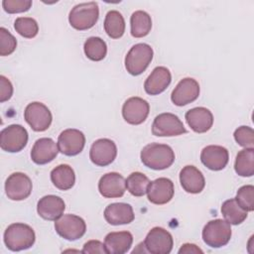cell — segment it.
I'll list each match as a JSON object with an SVG mask.
<instances>
[{
    "instance_id": "obj_18",
    "label": "cell",
    "mask_w": 254,
    "mask_h": 254,
    "mask_svg": "<svg viewBox=\"0 0 254 254\" xmlns=\"http://www.w3.org/2000/svg\"><path fill=\"white\" fill-rule=\"evenodd\" d=\"M228 160V151L222 146L209 145L204 147L200 153L201 163L211 171H220L224 169Z\"/></svg>"
},
{
    "instance_id": "obj_34",
    "label": "cell",
    "mask_w": 254,
    "mask_h": 254,
    "mask_svg": "<svg viewBox=\"0 0 254 254\" xmlns=\"http://www.w3.org/2000/svg\"><path fill=\"white\" fill-rule=\"evenodd\" d=\"M238 204L246 211H253L254 209V187L246 185L241 187L236 193L235 197Z\"/></svg>"
},
{
    "instance_id": "obj_36",
    "label": "cell",
    "mask_w": 254,
    "mask_h": 254,
    "mask_svg": "<svg viewBox=\"0 0 254 254\" xmlns=\"http://www.w3.org/2000/svg\"><path fill=\"white\" fill-rule=\"evenodd\" d=\"M234 139L244 148L254 147V131L249 126H240L234 131Z\"/></svg>"
},
{
    "instance_id": "obj_10",
    "label": "cell",
    "mask_w": 254,
    "mask_h": 254,
    "mask_svg": "<svg viewBox=\"0 0 254 254\" xmlns=\"http://www.w3.org/2000/svg\"><path fill=\"white\" fill-rule=\"evenodd\" d=\"M174 240L172 234L162 227L152 228L144 241L147 252L152 254H168L172 251Z\"/></svg>"
},
{
    "instance_id": "obj_2",
    "label": "cell",
    "mask_w": 254,
    "mask_h": 254,
    "mask_svg": "<svg viewBox=\"0 0 254 254\" xmlns=\"http://www.w3.org/2000/svg\"><path fill=\"white\" fill-rule=\"evenodd\" d=\"M35 232L25 223H12L4 232V243L11 251H21L31 248L35 243Z\"/></svg>"
},
{
    "instance_id": "obj_26",
    "label": "cell",
    "mask_w": 254,
    "mask_h": 254,
    "mask_svg": "<svg viewBox=\"0 0 254 254\" xmlns=\"http://www.w3.org/2000/svg\"><path fill=\"white\" fill-rule=\"evenodd\" d=\"M51 181L54 186L61 190L71 189L75 183V175L68 165H59L51 172Z\"/></svg>"
},
{
    "instance_id": "obj_7",
    "label": "cell",
    "mask_w": 254,
    "mask_h": 254,
    "mask_svg": "<svg viewBox=\"0 0 254 254\" xmlns=\"http://www.w3.org/2000/svg\"><path fill=\"white\" fill-rule=\"evenodd\" d=\"M27 142L28 132L19 124L9 125L0 133V147L3 151L9 153L20 152L27 145Z\"/></svg>"
},
{
    "instance_id": "obj_13",
    "label": "cell",
    "mask_w": 254,
    "mask_h": 254,
    "mask_svg": "<svg viewBox=\"0 0 254 254\" xmlns=\"http://www.w3.org/2000/svg\"><path fill=\"white\" fill-rule=\"evenodd\" d=\"M150 105L141 97H130L122 106V116L124 120L132 125L143 123L149 115Z\"/></svg>"
},
{
    "instance_id": "obj_27",
    "label": "cell",
    "mask_w": 254,
    "mask_h": 254,
    "mask_svg": "<svg viewBox=\"0 0 254 254\" xmlns=\"http://www.w3.org/2000/svg\"><path fill=\"white\" fill-rule=\"evenodd\" d=\"M131 35L135 38H143L147 36L152 28L151 16L142 10L135 11L130 18Z\"/></svg>"
},
{
    "instance_id": "obj_20",
    "label": "cell",
    "mask_w": 254,
    "mask_h": 254,
    "mask_svg": "<svg viewBox=\"0 0 254 254\" xmlns=\"http://www.w3.org/2000/svg\"><path fill=\"white\" fill-rule=\"evenodd\" d=\"M65 204L63 198L58 195H45L38 201V214L46 220H57L64 211Z\"/></svg>"
},
{
    "instance_id": "obj_3",
    "label": "cell",
    "mask_w": 254,
    "mask_h": 254,
    "mask_svg": "<svg viewBox=\"0 0 254 254\" xmlns=\"http://www.w3.org/2000/svg\"><path fill=\"white\" fill-rule=\"evenodd\" d=\"M99 9L96 2H86L75 5L69 12L68 22L72 28L84 31L92 28L98 20Z\"/></svg>"
},
{
    "instance_id": "obj_5",
    "label": "cell",
    "mask_w": 254,
    "mask_h": 254,
    "mask_svg": "<svg viewBox=\"0 0 254 254\" xmlns=\"http://www.w3.org/2000/svg\"><path fill=\"white\" fill-rule=\"evenodd\" d=\"M153 49L148 44L134 45L125 57V67L132 75H139L150 64L153 59Z\"/></svg>"
},
{
    "instance_id": "obj_37",
    "label": "cell",
    "mask_w": 254,
    "mask_h": 254,
    "mask_svg": "<svg viewBox=\"0 0 254 254\" xmlns=\"http://www.w3.org/2000/svg\"><path fill=\"white\" fill-rule=\"evenodd\" d=\"M3 9L9 14L22 13L28 11L32 6L31 0H3Z\"/></svg>"
},
{
    "instance_id": "obj_16",
    "label": "cell",
    "mask_w": 254,
    "mask_h": 254,
    "mask_svg": "<svg viewBox=\"0 0 254 254\" xmlns=\"http://www.w3.org/2000/svg\"><path fill=\"white\" fill-rule=\"evenodd\" d=\"M98 190L107 198L121 197L126 190V180L119 173H107L100 178Z\"/></svg>"
},
{
    "instance_id": "obj_35",
    "label": "cell",
    "mask_w": 254,
    "mask_h": 254,
    "mask_svg": "<svg viewBox=\"0 0 254 254\" xmlns=\"http://www.w3.org/2000/svg\"><path fill=\"white\" fill-rule=\"evenodd\" d=\"M17 47L15 37L5 28H0V55L2 57L11 55Z\"/></svg>"
},
{
    "instance_id": "obj_28",
    "label": "cell",
    "mask_w": 254,
    "mask_h": 254,
    "mask_svg": "<svg viewBox=\"0 0 254 254\" xmlns=\"http://www.w3.org/2000/svg\"><path fill=\"white\" fill-rule=\"evenodd\" d=\"M234 170L241 177H252L254 175V149L245 148L238 152Z\"/></svg>"
},
{
    "instance_id": "obj_31",
    "label": "cell",
    "mask_w": 254,
    "mask_h": 254,
    "mask_svg": "<svg viewBox=\"0 0 254 254\" xmlns=\"http://www.w3.org/2000/svg\"><path fill=\"white\" fill-rule=\"evenodd\" d=\"M83 50L85 56L89 60L99 62L105 58L107 53V46L101 38L90 37L84 42Z\"/></svg>"
},
{
    "instance_id": "obj_15",
    "label": "cell",
    "mask_w": 254,
    "mask_h": 254,
    "mask_svg": "<svg viewBox=\"0 0 254 254\" xmlns=\"http://www.w3.org/2000/svg\"><path fill=\"white\" fill-rule=\"evenodd\" d=\"M199 95V84L191 78H183L172 92L171 100L177 106H184L194 101Z\"/></svg>"
},
{
    "instance_id": "obj_4",
    "label": "cell",
    "mask_w": 254,
    "mask_h": 254,
    "mask_svg": "<svg viewBox=\"0 0 254 254\" xmlns=\"http://www.w3.org/2000/svg\"><path fill=\"white\" fill-rule=\"evenodd\" d=\"M231 238L230 223L224 219H213L208 221L202 229L204 243L212 248H219L226 245Z\"/></svg>"
},
{
    "instance_id": "obj_12",
    "label": "cell",
    "mask_w": 254,
    "mask_h": 254,
    "mask_svg": "<svg viewBox=\"0 0 254 254\" xmlns=\"http://www.w3.org/2000/svg\"><path fill=\"white\" fill-rule=\"evenodd\" d=\"M117 155V147L115 143L107 138H101L94 141L89 151L91 162L99 167L110 165Z\"/></svg>"
},
{
    "instance_id": "obj_24",
    "label": "cell",
    "mask_w": 254,
    "mask_h": 254,
    "mask_svg": "<svg viewBox=\"0 0 254 254\" xmlns=\"http://www.w3.org/2000/svg\"><path fill=\"white\" fill-rule=\"evenodd\" d=\"M180 182L182 188L190 193H199L205 186L202 173L194 166H186L181 170Z\"/></svg>"
},
{
    "instance_id": "obj_23",
    "label": "cell",
    "mask_w": 254,
    "mask_h": 254,
    "mask_svg": "<svg viewBox=\"0 0 254 254\" xmlns=\"http://www.w3.org/2000/svg\"><path fill=\"white\" fill-rule=\"evenodd\" d=\"M134 217L132 206L125 202L111 203L104 210V218L111 225L128 224L134 220Z\"/></svg>"
},
{
    "instance_id": "obj_30",
    "label": "cell",
    "mask_w": 254,
    "mask_h": 254,
    "mask_svg": "<svg viewBox=\"0 0 254 254\" xmlns=\"http://www.w3.org/2000/svg\"><path fill=\"white\" fill-rule=\"evenodd\" d=\"M104 30L112 39H119L125 32V21L122 14L116 10L109 11L104 20Z\"/></svg>"
},
{
    "instance_id": "obj_9",
    "label": "cell",
    "mask_w": 254,
    "mask_h": 254,
    "mask_svg": "<svg viewBox=\"0 0 254 254\" xmlns=\"http://www.w3.org/2000/svg\"><path fill=\"white\" fill-rule=\"evenodd\" d=\"M24 118L34 131H46L52 123L53 116L50 109L42 102L29 103L24 111Z\"/></svg>"
},
{
    "instance_id": "obj_8",
    "label": "cell",
    "mask_w": 254,
    "mask_h": 254,
    "mask_svg": "<svg viewBox=\"0 0 254 254\" xmlns=\"http://www.w3.org/2000/svg\"><path fill=\"white\" fill-rule=\"evenodd\" d=\"M187 130L181 119L173 113H161L157 115L152 124V133L158 137L179 136Z\"/></svg>"
},
{
    "instance_id": "obj_25",
    "label": "cell",
    "mask_w": 254,
    "mask_h": 254,
    "mask_svg": "<svg viewBox=\"0 0 254 254\" xmlns=\"http://www.w3.org/2000/svg\"><path fill=\"white\" fill-rule=\"evenodd\" d=\"M132 243L133 236L129 231L110 232L104 239L105 248L110 254H124L129 251Z\"/></svg>"
},
{
    "instance_id": "obj_38",
    "label": "cell",
    "mask_w": 254,
    "mask_h": 254,
    "mask_svg": "<svg viewBox=\"0 0 254 254\" xmlns=\"http://www.w3.org/2000/svg\"><path fill=\"white\" fill-rule=\"evenodd\" d=\"M13 94V85L11 81L4 75H0V102H5L11 98Z\"/></svg>"
},
{
    "instance_id": "obj_22",
    "label": "cell",
    "mask_w": 254,
    "mask_h": 254,
    "mask_svg": "<svg viewBox=\"0 0 254 254\" xmlns=\"http://www.w3.org/2000/svg\"><path fill=\"white\" fill-rule=\"evenodd\" d=\"M172 75L165 66H157L144 82V89L150 95L162 93L171 83Z\"/></svg>"
},
{
    "instance_id": "obj_21",
    "label": "cell",
    "mask_w": 254,
    "mask_h": 254,
    "mask_svg": "<svg viewBox=\"0 0 254 254\" xmlns=\"http://www.w3.org/2000/svg\"><path fill=\"white\" fill-rule=\"evenodd\" d=\"M186 121L190 129L196 133L208 131L213 124V115L205 107H194L187 111Z\"/></svg>"
},
{
    "instance_id": "obj_33",
    "label": "cell",
    "mask_w": 254,
    "mask_h": 254,
    "mask_svg": "<svg viewBox=\"0 0 254 254\" xmlns=\"http://www.w3.org/2000/svg\"><path fill=\"white\" fill-rule=\"evenodd\" d=\"M14 28L19 35L27 39H32L36 37L39 32V26L37 21L31 17L17 18L14 22Z\"/></svg>"
},
{
    "instance_id": "obj_32",
    "label": "cell",
    "mask_w": 254,
    "mask_h": 254,
    "mask_svg": "<svg viewBox=\"0 0 254 254\" xmlns=\"http://www.w3.org/2000/svg\"><path fill=\"white\" fill-rule=\"evenodd\" d=\"M150 180L140 172H134L126 179V189L134 196H143L148 190Z\"/></svg>"
},
{
    "instance_id": "obj_19",
    "label": "cell",
    "mask_w": 254,
    "mask_h": 254,
    "mask_svg": "<svg viewBox=\"0 0 254 254\" xmlns=\"http://www.w3.org/2000/svg\"><path fill=\"white\" fill-rule=\"evenodd\" d=\"M58 153V144L53 139L40 138L35 142L31 150V159L37 165H45L53 161Z\"/></svg>"
},
{
    "instance_id": "obj_40",
    "label": "cell",
    "mask_w": 254,
    "mask_h": 254,
    "mask_svg": "<svg viewBox=\"0 0 254 254\" xmlns=\"http://www.w3.org/2000/svg\"><path fill=\"white\" fill-rule=\"evenodd\" d=\"M179 253L180 254H182V253H203V251L194 244L186 243V244L182 245V247L179 250Z\"/></svg>"
},
{
    "instance_id": "obj_17",
    "label": "cell",
    "mask_w": 254,
    "mask_h": 254,
    "mask_svg": "<svg viewBox=\"0 0 254 254\" xmlns=\"http://www.w3.org/2000/svg\"><path fill=\"white\" fill-rule=\"evenodd\" d=\"M174 183L167 178H159L150 182L147 195L149 201L154 204H165L174 196Z\"/></svg>"
},
{
    "instance_id": "obj_39",
    "label": "cell",
    "mask_w": 254,
    "mask_h": 254,
    "mask_svg": "<svg viewBox=\"0 0 254 254\" xmlns=\"http://www.w3.org/2000/svg\"><path fill=\"white\" fill-rule=\"evenodd\" d=\"M82 253H107L105 245L98 240L87 241L82 248Z\"/></svg>"
},
{
    "instance_id": "obj_29",
    "label": "cell",
    "mask_w": 254,
    "mask_h": 254,
    "mask_svg": "<svg viewBox=\"0 0 254 254\" xmlns=\"http://www.w3.org/2000/svg\"><path fill=\"white\" fill-rule=\"evenodd\" d=\"M245 209H243L235 198H230L225 200L221 205V213L225 220L230 224L237 225L242 223L247 218V213Z\"/></svg>"
},
{
    "instance_id": "obj_6",
    "label": "cell",
    "mask_w": 254,
    "mask_h": 254,
    "mask_svg": "<svg viewBox=\"0 0 254 254\" xmlns=\"http://www.w3.org/2000/svg\"><path fill=\"white\" fill-rule=\"evenodd\" d=\"M57 233L68 241H74L82 237L86 231L84 220L75 214H64L55 222Z\"/></svg>"
},
{
    "instance_id": "obj_1",
    "label": "cell",
    "mask_w": 254,
    "mask_h": 254,
    "mask_svg": "<svg viewBox=\"0 0 254 254\" xmlns=\"http://www.w3.org/2000/svg\"><path fill=\"white\" fill-rule=\"evenodd\" d=\"M140 156L142 163L152 170H165L175 161L173 149L166 144H148L142 149Z\"/></svg>"
},
{
    "instance_id": "obj_11",
    "label": "cell",
    "mask_w": 254,
    "mask_h": 254,
    "mask_svg": "<svg viewBox=\"0 0 254 254\" xmlns=\"http://www.w3.org/2000/svg\"><path fill=\"white\" fill-rule=\"evenodd\" d=\"M33 185L31 179L23 173H13L5 183V191L8 198L12 200H23L32 192Z\"/></svg>"
},
{
    "instance_id": "obj_14",
    "label": "cell",
    "mask_w": 254,
    "mask_h": 254,
    "mask_svg": "<svg viewBox=\"0 0 254 254\" xmlns=\"http://www.w3.org/2000/svg\"><path fill=\"white\" fill-rule=\"evenodd\" d=\"M85 145L84 134L77 129L64 130L58 139L59 151L65 156H75L79 154Z\"/></svg>"
}]
</instances>
